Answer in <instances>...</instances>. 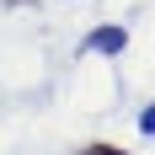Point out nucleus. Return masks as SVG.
Returning <instances> with one entry per match:
<instances>
[{
    "label": "nucleus",
    "instance_id": "1",
    "mask_svg": "<svg viewBox=\"0 0 155 155\" xmlns=\"http://www.w3.org/2000/svg\"><path fill=\"white\" fill-rule=\"evenodd\" d=\"M123 48H128V32L118 27V21H102V27L86 32V54H107V59H118Z\"/></svg>",
    "mask_w": 155,
    "mask_h": 155
},
{
    "label": "nucleus",
    "instance_id": "4",
    "mask_svg": "<svg viewBox=\"0 0 155 155\" xmlns=\"http://www.w3.org/2000/svg\"><path fill=\"white\" fill-rule=\"evenodd\" d=\"M5 5H21V0H5Z\"/></svg>",
    "mask_w": 155,
    "mask_h": 155
},
{
    "label": "nucleus",
    "instance_id": "3",
    "mask_svg": "<svg viewBox=\"0 0 155 155\" xmlns=\"http://www.w3.org/2000/svg\"><path fill=\"white\" fill-rule=\"evenodd\" d=\"M139 134H155V102H150V107L139 112Z\"/></svg>",
    "mask_w": 155,
    "mask_h": 155
},
{
    "label": "nucleus",
    "instance_id": "2",
    "mask_svg": "<svg viewBox=\"0 0 155 155\" xmlns=\"http://www.w3.org/2000/svg\"><path fill=\"white\" fill-rule=\"evenodd\" d=\"M80 155H128L123 144H107V139H91V144H80Z\"/></svg>",
    "mask_w": 155,
    "mask_h": 155
}]
</instances>
